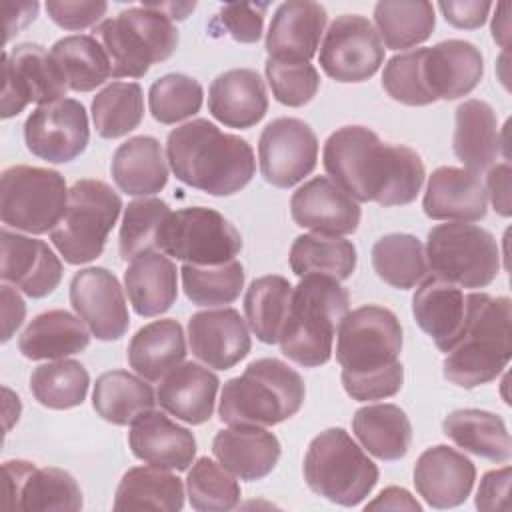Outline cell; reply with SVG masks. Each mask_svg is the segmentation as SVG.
<instances>
[{"instance_id": "obj_39", "label": "cell", "mask_w": 512, "mask_h": 512, "mask_svg": "<svg viewBox=\"0 0 512 512\" xmlns=\"http://www.w3.org/2000/svg\"><path fill=\"white\" fill-rule=\"evenodd\" d=\"M156 396L152 386L128 370H110L96 378L92 406L96 414L116 426H128L152 410Z\"/></svg>"}, {"instance_id": "obj_22", "label": "cell", "mask_w": 512, "mask_h": 512, "mask_svg": "<svg viewBox=\"0 0 512 512\" xmlns=\"http://www.w3.org/2000/svg\"><path fill=\"white\" fill-rule=\"evenodd\" d=\"M476 480L474 462L462 452L436 444L426 448L414 466V488L422 500L438 510L466 502Z\"/></svg>"}, {"instance_id": "obj_57", "label": "cell", "mask_w": 512, "mask_h": 512, "mask_svg": "<svg viewBox=\"0 0 512 512\" xmlns=\"http://www.w3.org/2000/svg\"><path fill=\"white\" fill-rule=\"evenodd\" d=\"M486 194L490 196V202L494 210L508 218L510 216V164L504 160L502 164L490 166L488 180H486Z\"/></svg>"}, {"instance_id": "obj_48", "label": "cell", "mask_w": 512, "mask_h": 512, "mask_svg": "<svg viewBox=\"0 0 512 512\" xmlns=\"http://www.w3.org/2000/svg\"><path fill=\"white\" fill-rule=\"evenodd\" d=\"M186 496L198 512H226L240 502V484L230 470L208 456L192 462L186 476Z\"/></svg>"}, {"instance_id": "obj_35", "label": "cell", "mask_w": 512, "mask_h": 512, "mask_svg": "<svg viewBox=\"0 0 512 512\" xmlns=\"http://www.w3.org/2000/svg\"><path fill=\"white\" fill-rule=\"evenodd\" d=\"M128 364L148 382L162 380L186 358L184 330L174 318L154 320L142 326L130 340Z\"/></svg>"}, {"instance_id": "obj_60", "label": "cell", "mask_w": 512, "mask_h": 512, "mask_svg": "<svg viewBox=\"0 0 512 512\" xmlns=\"http://www.w3.org/2000/svg\"><path fill=\"white\" fill-rule=\"evenodd\" d=\"M38 2H18V4H2V12L6 14V38L8 42L14 34L26 28L38 16Z\"/></svg>"}, {"instance_id": "obj_37", "label": "cell", "mask_w": 512, "mask_h": 512, "mask_svg": "<svg viewBox=\"0 0 512 512\" xmlns=\"http://www.w3.org/2000/svg\"><path fill=\"white\" fill-rule=\"evenodd\" d=\"M442 432L458 448L490 462L506 464L512 456V442L506 424L502 416L494 412L480 408L454 410L444 418Z\"/></svg>"}, {"instance_id": "obj_3", "label": "cell", "mask_w": 512, "mask_h": 512, "mask_svg": "<svg viewBox=\"0 0 512 512\" xmlns=\"http://www.w3.org/2000/svg\"><path fill=\"white\" fill-rule=\"evenodd\" d=\"M166 160L182 184L210 196L240 192L256 172L252 146L236 134L222 132L206 118L170 130Z\"/></svg>"}, {"instance_id": "obj_4", "label": "cell", "mask_w": 512, "mask_h": 512, "mask_svg": "<svg viewBox=\"0 0 512 512\" xmlns=\"http://www.w3.org/2000/svg\"><path fill=\"white\" fill-rule=\"evenodd\" d=\"M512 354V304L506 296L466 294V324L442 362L444 378L476 388L500 376Z\"/></svg>"}, {"instance_id": "obj_61", "label": "cell", "mask_w": 512, "mask_h": 512, "mask_svg": "<svg viewBox=\"0 0 512 512\" xmlns=\"http://www.w3.org/2000/svg\"><path fill=\"white\" fill-rule=\"evenodd\" d=\"M510 4L508 2H500L496 4V12L492 16V38L500 44V48H508V40H510Z\"/></svg>"}, {"instance_id": "obj_59", "label": "cell", "mask_w": 512, "mask_h": 512, "mask_svg": "<svg viewBox=\"0 0 512 512\" xmlns=\"http://www.w3.org/2000/svg\"><path fill=\"white\" fill-rule=\"evenodd\" d=\"M364 508L366 510H412V512H420L422 510L420 502L406 488H400V486L384 488Z\"/></svg>"}, {"instance_id": "obj_34", "label": "cell", "mask_w": 512, "mask_h": 512, "mask_svg": "<svg viewBox=\"0 0 512 512\" xmlns=\"http://www.w3.org/2000/svg\"><path fill=\"white\" fill-rule=\"evenodd\" d=\"M114 184L130 196H148L168 184V164L154 136H134L122 142L110 164Z\"/></svg>"}, {"instance_id": "obj_49", "label": "cell", "mask_w": 512, "mask_h": 512, "mask_svg": "<svg viewBox=\"0 0 512 512\" xmlns=\"http://www.w3.org/2000/svg\"><path fill=\"white\" fill-rule=\"evenodd\" d=\"M170 212V206L154 196L128 202L120 224V258L134 260L140 254L156 252L158 232Z\"/></svg>"}, {"instance_id": "obj_40", "label": "cell", "mask_w": 512, "mask_h": 512, "mask_svg": "<svg viewBox=\"0 0 512 512\" xmlns=\"http://www.w3.org/2000/svg\"><path fill=\"white\" fill-rule=\"evenodd\" d=\"M356 246L342 238L330 234H300L290 246V270L296 276L318 274L334 280H346L356 270Z\"/></svg>"}, {"instance_id": "obj_14", "label": "cell", "mask_w": 512, "mask_h": 512, "mask_svg": "<svg viewBox=\"0 0 512 512\" xmlns=\"http://www.w3.org/2000/svg\"><path fill=\"white\" fill-rule=\"evenodd\" d=\"M384 50L374 24L366 16L342 14L324 32L318 64L336 82H364L382 66Z\"/></svg>"}, {"instance_id": "obj_25", "label": "cell", "mask_w": 512, "mask_h": 512, "mask_svg": "<svg viewBox=\"0 0 512 512\" xmlns=\"http://www.w3.org/2000/svg\"><path fill=\"white\" fill-rule=\"evenodd\" d=\"M328 22L326 8L310 0L282 2L266 32L268 58L310 62Z\"/></svg>"}, {"instance_id": "obj_45", "label": "cell", "mask_w": 512, "mask_h": 512, "mask_svg": "<svg viewBox=\"0 0 512 512\" xmlns=\"http://www.w3.org/2000/svg\"><path fill=\"white\" fill-rule=\"evenodd\" d=\"M90 386L88 370L70 358L40 364L30 374V392L38 404L52 410L76 408L86 400Z\"/></svg>"}, {"instance_id": "obj_44", "label": "cell", "mask_w": 512, "mask_h": 512, "mask_svg": "<svg viewBox=\"0 0 512 512\" xmlns=\"http://www.w3.org/2000/svg\"><path fill=\"white\" fill-rule=\"evenodd\" d=\"M292 298V284L278 274L252 280L244 296V314L254 336L264 344L280 340Z\"/></svg>"}, {"instance_id": "obj_51", "label": "cell", "mask_w": 512, "mask_h": 512, "mask_svg": "<svg viewBox=\"0 0 512 512\" xmlns=\"http://www.w3.org/2000/svg\"><path fill=\"white\" fill-rule=\"evenodd\" d=\"M264 72L272 88V96L290 108L308 104L320 88V74L310 62L268 58Z\"/></svg>"}, {"instance_id": "obj_10", "label": "cell", "mask_w": 512, "mask_h": 512, "mask_svg": "<svg viewBox=\"0 0 512 512\" xmlns=\"http://www.w3.org/2000/svg\"><path fill=\"white\" fill-rule=\"evenodd\" d=\"M426 262L432 276L460 288H486L500 272L496 238L468 222H446L430 228Z\"/></svg>"}, {"instance_id": "obj_24", "label": "cell", "mask_w": 512, "mask_h": 512, "mask_svg": "<svg viewBox=\"0 0 512 512\" xmlns=\"http://www.w3.org/2000/svg\"><path fill=\"white\" fill-rule=\"evenodd\" d=\"M422 208L432 220L478 222L488 212L484 180L468 168L440 166L428 178Z\"/></svg>"}, {"instance_id": "obj_9", "label": "cell", "mask_w": 512, "mask_h": 512, "mask_svg": "<svg viewBox=\"0 0 512 512\" xmlns=\"http://www.w3.org/2000/svg\"><path fill=\"white\" fill-rule=\"evenodd\" d=\"M122 200L102 180L82 178L68 190L62 220L50 232V240L68 264L96 260L120 216Z\"/></svg>"}, {"instance_id": "obj_30", "label": "cell", "mask_w": 512, "mask_h": 512, "mask_svg": "<svg viewBox=\"0 0 512 512\" xmlns=\"http://www.w3.org/2000/svg\"><path fill=\"white\" fill-rule=\"evenodd\" d=\"M220 380L196 362H182L170 370L156 390L160 408L178 420L198 426L210 420Z\"/></svg>"}, {"instance_id": "obj_50", "label": "cell", "mask_w": 512, "mask_h": 512, "mask_svg": "<svg viewBox=\"0 0 512 512\" xmlns=\"http://www.w3.org/2000/svg\"><path fill=\"white\" fill-rule=\"evenodd\" d=\"M204 90L196 78L186 74H164L148 90V108L156 122L176 124L200 112Z\"/></svg>"}, {"instance_id": "obj_33", "label": "cell", "mask_w": 512, "mask_h": 512, "mask_svg": "<svg viewBox=\"0 0 512 512\" xmlns=\"http://www.w3.org/2000/svg\"><path fill=\"white\" fill-rule=\"evenodd\" d=\"M90 330L68 310H48L30 320L18 338V350L28 360H60L86 350Z\"/></svg>"}, {"instance_id": "obj_32", "label": "cell", "mask_w": 512, "mask_h": 512, "mask_svg": "<svg viewBox=\"0 0 512 512\" xmlns=\"http://www.w3.org/2000/svg\"><path fill=\"white\" fill-rule=\"evenodd\" d=\"M176 264L162 252L136 256L124 270V288L138 316H160L178 298Z\"/></svg>"}, {"instance_id": "obj_46", "label": "cell", "mask_w": 512, "mask_h": 512, "mask_svg": "<svg viewBox=\"0 0 512 512\" xmlns=\"http://www.w3.org/2000/svg\"><path fill=\"white\" fill-rule=\"evenodd\" d=\"M92 120L98 136L122 138L144 118V94L138 82H112L92 98Z\"/></svg>"}, {"instance_id": "obj_55", "label": "cell", "mask_w": 512, "mask_h": 512, "mask_svg": "<svg viewBox=\"0 0 512 512\" xmlns=\"http://www.w3.org/2000/svg\"><path fill=\"white\" fill-rule=\"evenodd\" d=\"M438 8L444 16V20L454 26V28H460V30H476V28H482L486 18H488V12L492 8V2H486V0H442L438 2Z\"/></svg>"}, {"instance_id": "obj_12", "label": "cell", "mask_w": 512, "mask_h": 512, "mask_svg": "<svg viewBox=\"0 0 512 512\" xmlns=\"http://www.w3.org/2000/svg\"><path fill=\"white\" fill-rule=\"evenodd\" d=\"M156 248L184 264H224L242 250V236L220 212L190 206L170 212L158 232Z\"/></svg>"}, {"instance_id": "obj_29", "label": "cell", "mask_w": 512, "mask_h": 512, "mask_svg": "<svg viewBox=\"0 0 512 512\" xmlns=\"http://www.w3.org/2000/svg\"><path fill=\"white\" fill-rule=\"evenodd\" d=\"M208 112L228 128L256 126L268 112L264 80L250 68L218 74L208 88Z\"/></svg>"}, {"instance_id": "obj_17", "label": "cell", "mask_w": 512, "mask_h": 512, "mask_svg": "<svg viewBox=\"0 0 512 512\" xmlns=\"http://www.w3.org/2000/svg\"><path fill=\"white\" fill-rule=\"evenodd\" d=\"M4 508L6 510H68L82 508V490L74 476L62 468H38L28 460H6Z\"/></svg>"}, {"instance_id": "obj_16", "label": "cell", "mask_w": 512, "mask_h": 512, "mask_svg": "<svg viewBox=\"0 0 512 512\" xmlns=\"http://www.w3.org/2000/svg\"><path fill=\"white\" fill-rule=\"evenodd\" d=\"M24 140L36 158L50 164L76 160L90 140L86 108L74 98L38 106L24 122Z\"/></svg>"}, {"instance_id": "obj_47", "label": "cell", "mask_w": 512, "mask_h": 512, "mask_svg": "<svg viewBox=\"0 0 512 512\" xmlns=\"http://www.w3.org/2000/svg\"><path fill=\"white\" fill-rule=\"evenodd\" d=\"M182 288L196 306L232 304L244 288V268L234 258L224 264H182Z\"/></svg>"}, {"instance_id": "obj_56", "label": "cell", "mask_w": 512, "mask_h": 512, "mask_svg": "<svg viewBox=\"0 0 512 512\" xmlns=\"http://www.w3.org/2000/svg\"><path fill=\"white\" fill-rule=\"evenodd\" d=\"M510 466H502L490 470L482 476L478 492H476V508L478 510H504L508 508V488H510Z\"/></svg>"}, {"instance_id": "obj_20", "label": "cell", "mask_w": 512, "mask_h": 512, "mask_svg": "<svg viewBox=\"0 0 512 512\" xmlns=\"http://www.w3.org/2000/svg\"><path fill=\"white\" fill-rule=\"evenodd\" d=\"M290 214L300 228L318 234L344 236L358 230L362 210L334 180L328 176H314L292 194Z\"/></svg>"}, {"instance_id": "obj_43", "label": "cell", "mask_w": 512, "mask_h": 512, "mask_svg": "<svg viewBox=\"0 0 512 512\" xmlns=\"http://www.w3.org/2000/svg\"><path fill=\"white\" fill-rule=\"evenodd\" d=\"M374 272L398 290H410L428 276V262L422 242L412 234H386L370 252Z\"/></svg>"}, {"instance_id": "obj_21", "label": "cell", "mask_w": 512, "mask_h": 512, "mask_svg": "<svg viewBox=\"0 0 512 512\" xmlns=\"http://www.w3.org/2000/svg\"><path fill=\"white\" fill-rule=\"evenodd\" d=\"M188 344L192 354L208 368L230 370L252 348L248 326L238 310H202L188 320Z\"/></svg>"}, {"instance_id": "obj_2", "label": "cell", "mask_w": 512, "mask_h": 512, "mask_svg": "<svg viewBox=\"0 0 512 512\" xmlns=\"http://www.w3.org/2000/svg\"><path fill=\"white\" fill-rule=\"evenodd\" d=\"M398 316L378 304L346 312L336 332V360L342 386L352 400H384L400 392L404 366Z\"/></svg>"}, {"instance_id": "obj_18", "label": "cell", "mask_w": 512, "mask_h": 512, "mask_svg": "<svg viewBox=\"0 0 512 512\" xmlns=\"http://www.w3.org/2000/svg\"><path fill=\"white\" fill-rule=\"evenodd\" d=\"M70 304L90 334L102 342L128 332L130 314L118 278L100 266L78 270L70 280Z\"/></svg>"}, {"instance_id": "obj_36", "label": "cell", "mask_w": 512, "mask_h": 512, "mask_svg": "<svg viewBox=\"0 0 512 512\" xmlns=\"http://www.w3.org/2000/svg\"><path fill=\"white\" fill-rule=\"evenodd\" d=\"M352 432L374 458L394 462L406 456L412 444V424L396 404H368L354 412Z\"/></svg>"}, {"instance_id": "obj_15", "label": "cell", "mask_w": 512, "mask_h": 512, "mask_svg": "<svg viewBox=\"0 0 512 512\" xmlns=\"http://www.w3.org/2000/svg\"><path fill=\"white\" fill-rule=\"evenodd\" d=\"M258 160L268 184L292 188L316 168L318 138L300 118H276L260 134Z\"/></svg>"}, {"instance_id": "obj_28", "label": "cell", "mask_w": 512, "mask_h": 512, "mask_svg": "<svg viewBox=\"0 0 512 512\" xmlns=\"http://www.w3.org/2000/svg\"><path fill=\"white\" fill-rule=\"evenodd\" d=\"M216 460L236 478L254 482L266 478L278 464L282 448L278 438L264 426H228L212 440Z\"/></svg>"}, {"instance_id": "obj_41", "label": "cell", "mask_w": 512, "mask_h": 512, "mask_svg": "<svg viewBox=\"0 0 512 512\" xmlns=\"http://www.w3.org/2000/svg\"><path fill=\"white\" fill-rule=\"evenodd\" d=\"M374 24L386 48L406 50L432 36L436 26L434 6L422 0H382L374 6Z\"/></svg>"}, {"instance_id": "obj_52", "label": "cell", "mask_w": 512, "mask_h": 512, "mask_svg": "<svg viewBox=\"0 0 512 512\" xmlns=\"http://www.w3.org/2000/svg\"><path fill=\"white\" fill-rule=\"evenodd\" d=\"M422 58L424 48H416L388 60L382 72V88L392 100L406 106L434 104L422 82Z\"/></svg>"}, {"instance_id": "obj_1", "label": "cell", "mask_w": 512, "mask_h": 512, "mask_svg": "<svg viewBox=\"0 0 512 512\" xmlns=\"http://www.w3.org/2000/svg\"><path fill=\"white\" fill-rule=\"evenodd\" d=\"M322 166L356 202L404 206L416 200L424 184V162L404 144L382 142L366 126H342L322 150Z\"/></svg>"}, {"instance_id": "obj_5", "label": "cell", "mask_w": 512, "mask_h": 512, "mask_svg": "<svg viewBox=\"0 0 512 512\" xmlns=\"http://www.w3.org/2000/svg\"><path fill=\"white\" fill-rule=\"evenodd\" d=\"M350 306L338 280L308 274L292 288L288 316L280 334V352L304 366L326 364L334 352V336Z\"/></svg>"}, {"instance_id": "obj_26", "label": "cell", "mask_w": 512, "mask_h": 512, "mask_svg": "<svg viewBox=\"0 0 512 512\" xmlns=\"http://www.w3.org/2000/svg\"><path fill=\"white\" fill-rule=\"evenodd\" d=\"M128 446L138 460L164 470H188L196 456L194 434L154 408L130 424Z\"/></svg>"}, {"instance_id": "obj_6", "label": "cell", "mask_w": 512, "mask_h": 512, "mask_svg": "<svg viewBox=\"0 0 512 512\" xmlns=\"http://www.w3.org/2000/svg\"><path fill=\"white\" fill-rule=\"evenodd\" d=\"M304 396V380L294 368L278 358H258L224 384L218 416L228 426H274L292 418Z\"/></svg>"}, {"instance_id": "obj_53", "label": "cell", "mask_w": 512, "mask_h": 512, "mask_svg": "<svg viewBox=\"0 0 512 512\" xmlns=\"http://www.w3.org/2000/svg\"><path fill=\"white\" fill-rule=\"evenodd\" d=\"M268 4H224L208 22V34H228L240 44H254L264 30Z\"/></svg>"}, {"instance_id": "obj_27", "label": "cell", "mask_w": 512, "mask_h": 512, "mask_svg": "<svg viewBox=\"0 0 512 512\" xmlns=\"http://www.w3.org/2000/svg\"><path fill=\"white\" fill-rule=\"evenodd\" d=\"M416 324L434 340L440 352H450L466 324V294L460 286L426 276L412 296Z\"/></svg>"}, {"instance_id": "obj_8", "label": "cell", "mask_w": 512, "mask_h": 512, "mask_svg": "<svg viewBox=\"0 0 512 512\" xmlns=\"http://www.w3.org/2000/svg\"><path fill=\"white\" fill-rule=\"evenodd\" d=\"M302 472L314 494L348 508L370 496L380 474L344 428H328L312 438Z\"/></svg>"}, {"instance_id": "obj_54", "label": "cell", "mask_w": 512, "mask_h": 512, "mask_svg": "<svg viewBox=\"0 0 512 512\" xmlns=\"http://www.w3.org/2000/svg\"><path fill=\"white\" fill-rule=\"evenodd\" d=\"M108 4L104 0H48L50 20L64 30H84L100 24Z\"/></svg>"}, {"instance_id": "obj_42", "label": "cell", "mask_w": 512, "mask_h": 512, "mask_svg": "<svg viewBox=\"0 0 512 512\" xmlns=\"http://www.w3.org/2000/svg\"><path fill=\"white\" fill-rule=\"evenodd\" d=\"M52 56L74 92H92L112 76L106 50L94 36L72 34L52 44Z\"/></svg>"}, {"instance_id": "obj_62", "label": "cell", "mask_w": 512, "mask_h": 512, "mask_svg": "<svg viewBox=\"0 0 512 512\" xmlns=\"http://www.w3.org/2000/svg\"><path fill=\"white\" fill-rule=\"evenodd\" d=\"M146 6L162 12L170 20H186L196 8V2H146Z\"/></svg>"}, {"instance_id": "obj_13", "label": "cell", "mask_w": 512, "mask_h": 512, "mask_svg": "<svg viewBox=\"0 0 512 512\" xmlns=\"http://www.w3.org/2000/svg\"><path fill=\"white\" fill-rule=\"evenodd\" d=\"M2 118L18 116L30 102L44 106L58 102L70 90L52 52L34 42L14 46L2 54Z\"/></svg>"}, {"instance_id": "obj_58", "label": "cell", "mask_w": 512, "mask_h": 512, "mask_svg": "<svg viewBox=\"0 0 512 512\" xmlns=\"http://www.w3.org/2000/svg\"><path fill=\"white\" fill-rule=\"evenodd\" d=\"M26 316V304L22 296L4 282L2 286V342H8L12 334L22 326Z\"/></svg>"}, {"instance_id": "obj_19", "label": "cell", "mask_w": 512, "mask_h": 512, "mask_svg": "<svg viewBox=\"0 0 512 512\" xmlns=\"http://www.w3.org/2000/svg\"><path fill=\"white\" fill-rule=\"evenodd\" d=\"M0 278L30 298L52 294L62 280V262L44 242L8 228L0 234Z\"/></svg>"}, {"instance_id": "obj_23", "label": "cell", "mask_w": 512, "mask_h": 512, "mask_svg": "<svg viewBox=\"0 0 512 512\" xmlns=\"http://www.w3.org/2000/svg\"><path fill=\"white\" fill-rule=\"evenodd\" d=\"M484 76L482 52L466 40H444L424 48L422 82L436 100L468 96Z\"/></svg>"}, {"instance_id": "obj_11", "label": "cell", "mask_w": 512, "mask_h": 512, "mask_svg": "<svg viewBox=\"0 0 512 512\" xmlns=\"http://www.w3.org/2000/svg\"><path fill=\"white\" fill-rule=\"evenodd\" d=\"M68 202L66 180L58 170L16 164L2 172L0 218L4 226L28 232H52Z\"/></svg>"}, {"instance_id": "obj_7", "label": "cell", "mask_w": 512, "mask_h": 512, "mask_svg": "<svg viewBox=\"0 0 512 512\" xmlns=\"http://www.w3.org/2000/svg\"><path fill=\"white\" fill-rule=\"evenodd\" d=\"M92 36L110 58L112 78H142L152 64L168 60L178 48L174 22L146 4L102 20Z\"/></svg>"}, {"instance_id": "obj_38", "label": "cell", "mask_w": 512, "mask_h": 512, "mask_svg": "<svg viewBox=\"0 0 512 512\" xmlns=\"http://www.w3.org/2000/svg\"><path fill=\"white\" fill-rule=\"evenodd\" d=\"M184 506L182 480L158 466L130 468L114 494V510H162L178 512Z\"/></svg>"}, {"instance_id": "obj_31", "label": "cell", "mask_w": 512, "mask_h": 512, "mask_svg": "<svg viewBox=\"0 0 512 512\" xmlns=\"http://www.w3.org/2000/svg\"><path fill=\"white\" fill-rule=\"evenodd\" d=\"M452 148L464 168L480 172L496 164V158L506 148L500 136L498 118L492 106L484 100H464L454 114Z\"/></svg>"}]
</instances>
